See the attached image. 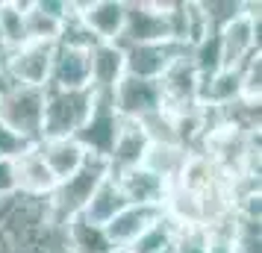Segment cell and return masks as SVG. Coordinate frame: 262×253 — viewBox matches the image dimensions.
Masks as SVG:
<instances>
[{
    "instance_id": "1",
    "label": "cell",
    "mask_w": 262,
    "mask_h": 253,
    "mask_svg": "<svg viewBox=\"0 0 262 253\" xmlns=\"http://www.w3.org/2000/svg\"><path fill=\"white\" fill-rule=\"evenodd\" d=\"M45 91L48 88L18 85L0 77V124H6L15 135H21L30 145L41 142Z\"/></svg>"
},
{
    "instance_id": "2",
    "label": "cell",
    "mask_w": 262,
    "mask_h": 253,
    "mask_svg": "<svg viewBox=\"0 0 262 253\" xmlns=\"http://www.w3.org/2000/svg\"><path fill=\"white\" fill-rule=\"evenodd\" d=\"M106 177H109L106 162L89 156V162H85L83 168L74 171L71 177H65V180L56 182L53 194L45 200V203H48V212H50V221H53V224H68L71 218H80L85 203L92 200L95 189L106 180Z\"/></svg>"
},
{
    "instance_id": "3",
    "label": "cell",
    "mask_w": 262,
    "mask_h": 253,
    "mask_svg": "<svg viewBox=\"0 0 262 253\" xmlns=\"http://www.w3.org/2000/svg\"><path fill=\"white\" fill-rule=\"evenodd\" d=\"M95 103V88L80 91H45V121H41V139H74L85 124Z\"/></svg>"
},
{
    "instance_id": "4",
    "label": "cell",
    "mask_w": 262,
    "mask_h": 253,
    "mask_svg": "<svg viewBox=\"0 0 262 253\" xmlns=\"http://www.w3.org/2000/svg\"><path fill=\"white\" fill-rule=\"evenodd\" d=\"M259 0H242V12L227 21L221 30H218V38H221V59H224L227 71H238L250 56L259 53Z\"/></svg>"
},
{
    "instance_id": "5",
    "label": "cell",
    "mask_w": 262,
    "mask_h": 253,
    "mask_svg": "<svg viewBox=\"0 0 262 253\" xmlns=\"http://www.w3.org/2000/svg\"><path fill=\"white\" fill-rule=\"evenodd\" d=\"M121 127H124V121L118 118V112L112 106V95L109 91H95L92 112H89L85 124L80 127V133L74 139L83 145V150L89 156L106 162L109 150H112V145H115V139L121 133Z\"/></svg>"
},
{
    "instance_id": "6",
    "label": "cell",
    "mask_w": 262,
    "mask_h": 253,
    "mask_svg": "<svg viewBox=\"0 0 262 253\" xmlns=\"http://www.w3.org/2000/svg\"><path fill=\"white\" fill-rule=\"evenodd\" d=\"M112 106H115L121 121L142 124L144 118L162 112L165 100H162V88L156 80H136V77L124 74L121 83L112 88Z\"/></svg>"
},
{
    "instance_id": "7",
    "label": "cell",
    "mask_w": 262,
    "mask_h": 253,
    "mask_svg": "<svg viewBox=\"0 0 262 253\" xmlns=\"http://www.w3.org/2000/svg\"><path fill=\"white\" fill-rule=\"evenodd\" d=\"M53 48L56 44H38L27 41L18 50L3 53V80L33 88H48L50 65H53Z\"/></svg>"
},
{
    "instance_id": "8",
    "label": "cell",
    "mask_w": 262,
    "mask_h": 253,
    "mask_svg": "<svg viewBox=\"0 0 262 253\" xmlns=\"http://www.w3.org/2000/svg\"><path fill=\"white\" fill-rule=\"evenodd\" d=\"M189 48L177 41H159V44H127L124 48V74L136 80H156L171 68V62L180 59Z\"/></svg>"
},
{
    "instance_id": "9",
    "label": "cell",
    "mask_w": 262,
    "mask_h": 253,
    "mask_svg": "<svg viewBox=\"0 0 262 253\" xmlns=\"http://www.w3.org/2000/svg\"><path fill=\"white\" fill-rule=\"evenodd\" d=\"M159 88H162V100H165L168 112L198 109V100H201V77L191 68V62L186 53L180 59L171 62V68L159 77Z\"/></svg>"
},
{
    "instance_id": "10",
    "label": "cell",
    "mask_w": 262,
    "mask_h": 253,
    "mask_svg": "<svg viewBox=\"0 0 262 253\" xmlns=\"http://www.w3.org/2000/svg\"><path fill=\"white\" fill-rule=\"evenodd\" d=\"M74 9L95 41H112V44L121 41L124 0H85V3H74Z\"/></svg>"
},
{
    "instance_id": "11",
    "label": "cell",
    "mask_w": 262,
    "mask_h": 253,
    "mask_svg": "<svg viewBox=\"0 0 262 253\" xmlns=\"http://www.w3.org/2000/svg\"><path fill=\"white\" fill-rule=\"evenodd\" d=\"M115 180H118L121 192H124V197H127L130 206L165 209L168 197H171V192H174V186H171L165 177L154 174V171L144 168V165L127 171V174H121V177H115Z\"/></svg>"
},
{
    "instance_id": "12",
    "label": "cell",
    "mask_w": 262,
    "mask_h": 253,
    "mask_svg": "<svg viewBox=\"0 0 262 253\" xmlns=\"http://www.w3.org/2000/svg\"><path fill=\"white\" fill-rule=\"evenodd\" d=\"M48 88H59V91L92 88L89 85V50L56 44L53 48V65H50Z\"/></svg>"
},
{
    "instance_id": "13",
    "label": "cell",
    "mask_w": 262,
    "mask_h": 253,
    "mask_svg": "<svg viewBox=\"0 0 262 253\" xmlns=\"http://www.w3.org/2000/svg\"><path fill=\"white\" fill-rule=\"evenodd\" d=\"M147 135L139 124H130V121H124V127H121L118 139H115V145L109 150L106 156V171L109 177H121V174H127V171L139 168L147 156Z\"/></svg>"
},
{
    "instance_id": "14",
    "label": "cell",
    "mask_w": 262,
    "mask_h": 253,
    "mask_svg": "<svg viewBox=\"0 0 262 253\" xmlns=\"http://www.w3.org/2000/svg\"><path fill=\"white\" fill-rule=\"evenodd\" d=\"M165 209H150V206H124L118 215L103 227V236L112 244V250H127L144 229L154 224Z\"/></svg>"
},
{
    "instance_id": "15",
    "label": "cell",
    "mask_w": 262,
    "mask_h": 253,
    "mask_svg": "<svg viewBox=\"0 0 262 253\" xmlns=\"http://www.w3.org/2000/svg\"><path fill=\"white\" fill-rule=\"evenodd\" d=\"M124 77V48L112 41H97L89 48V85L95 91H109Z\"/></svg>"
},
{
    "instance_id": "16",
    "label": "cell",
    "mask_w": 262,
    "mask_h": 253,
    "mask_svg": "<svg viewBox=\"0 0 262 253\" xmlns=\"http://www.w3.org/2000/svg\"><path fill=\"white\" fill-rule=\"evenodd\" d=\"M15 165V186H18V194L24 197H33V200H48L53 189H56V177L48 171V165L41 162L36 145L30 147L27 153L12 162Z\"/></svg>"
},
{
    "instance_id": "17",
    "label": "cell",
    "mask_w": 262,
    "mask_h": 253,
    "mask_svg": "<svg viewBox=\"0 0 262 253\" xmlns=\"http://www.w3.org/2000/svg\"><path fill=\"white\" fill-rule=\"evenodd\" d=\"M36 150L41 162L48 165V171L56 177V182L71 177L74 171H80L89 162V153L77 139H41L36 142Z\"/></svg>"
},
{
    "instance_id": "18",
    "label": "cell",
    "mask_w": 262,
    "mask_h": 253,
    "mask_svg": "<svg viewBox=\"0 0 262 253\" xmlns=\"http://www.w3.org/2000/svg\"><path fill=\"white\" fill-rule=\"evenodd\" d=\"M124 206H130V203H127V197H124V192H121L118 180H115V177H106V180L95 189L92 200L85 203V209H83L80 218H83L85 224H92V227H106Z\"/></svg>"
},
{
    "instance_id": "19",
    "label": "cell",
    "mask_w": 262,
    "mask_h": 253,
    "mask_svg": "<svg viewBox=\"0 0 262 253\" xmlns=\"http://www.w3.org/2000/svg\"><path fill=\"white\" fill-rule=\"evenodd\" d=\"M191 68L198 71L201 80H209L218 71H224V59H221V38H218V30H206L194 44H189L186 50Z\"/></svg>"
},
{
    "instance_id": "20",
    "label": "cell",
    "mask_w": 262,
    "mask_h": 253,
    "mask_svg": "<svg viewBox=\"0 0 262 253\" xmlns=\"http://www.w3.org/2000/svg\"><path fill=\"white\" fill-rule=\"evenodd\" d=\"M177 236H180L177 221L168 215V212H162V215L156 218L154 224L127 247V253H162V250H168V247H174Z\"/></svg>"
},
{
    "instance_id": "21",
    "label": "cell",
    "mask_w": 262,
    "mask_h": 253,
    "mask_svg": "<svg viewBox=\"0 0 262 253\" xmlns=\"http://www.w3.org/2000/svg\"><path fill=\"white\" fill-rule=\"evenodd\" d=\"M30 0H0V44L3 53L18 50L27 44V27H24V12Z\"/></svg>"
},
{
    "instance_id": "22",
    "label": "cell",
    "mask_w": 262,
    "mask_h": 253,
    "mask_svg": "<svg viewBox=\"0 0 262 253\" xmlns=\"http://www.w3.org/2000/svg\"><path fill=\"white\" fill-rule=\"evenodd\" d=\"M65 241L71 253H112V244L103 236V227H92L83 218H71L65 224Z\"/></svg>"
},
{
    "instance_id": "23",
    "label": "cell",
    "mask_w": 262,
    "mask_h": 253,
    "mask_svg": "<svg viewBox=\"0 0 262 253\" xmlns=\"http://www.w3.org/2000/svg\"><path fill=\"white\" fill-rule=\"evenodd\" d=\"M189 153L191 150L177 147V145H150L142 165L150 168L154 174H159V177H165V180L174 186L177 177H180V171H183V165H186V159H189Z\"/></svg>"
},
{
    "instance_id": "24",
    "label": "cell",
    "mask_w": 262,
    "mask_h": 253,
    "mask_svg": "<svg viewBox=\"0 0 262 253\" xmlns=\"http://www.w3.org/2000/svg\"><path fill=\"white\" fill-rule=\"evenodd\" d=\"M24 27H27V41H38V44H56L59 41V33H62V21L45 15L36 6V0L27 3Z\"/></svg>"
},
{
    "instance_id": "25",
    "label": "cell",
    "mask_w": 262,
    "mask_h": 253,
    "mask_svg": "<svg viewBox=\"0 0 262 253\" xmlns=\"http://www.w3.org/2000/svg\"><path fill=\"white\" fill-rule=\"evenodd\" d=\"M198 9L206 30H221L227 21H233L242 12V0H201Z\"/></svg>"
},
{
    "instance_id": "26",
    "label": "cell",
    "mask_w": 262,
    "mask_h": 253,
    "mask_svg": "<svg viewBox=\"0 0 262 253\" xmlns=\"http://www.w3.org/2000/svg\"><path fill=\"white\" fill-rule=\"evenodd\" d=\"M238 77H242V100L245 103H259L262 100V53L250 56L238 68Z\"/></svg>"
},
{
    "instance_id": "27",
    "label": "cell",
    "mask_w": 262,
    "mask_h": 253,
    "mask_svg": "<svg viewBox=\"0 0 262 253\" xmlns=\"http://www.w3.org/2000/svg\"><path fill=\"white\" fill-rule=\"evenodd\" d=\"M174 253H206V229L180 227V236L174 241Z\"/></svg>"
},
{
    "instance_id": "28",
    "label": "cell",
    "mask_w": 262,
    "mask_h": 253,
    "mask_svg": "<svg viewBox=\"0 0 262 253\" xmlns=\"http://www.w3.org/2000/svg\"><path fill=\"white\" fill-rule=\"evenodd\" d=\"M30 147H33L30 142H24L21 135H15L6 124H0V159H18Z\"/></svg>"
},
{
    "instance_id": "29",
    "label": "cell",
    "mask_w": 262,
    "mask_h": 253,
    "mask_svg": "<svg viewBox=\"0 0 262 253\" xmlns=\"http://www.w3.org/2000/svg\"><path fill=\"white\" fill-rule=\"evenodd\" d=\"M15 159H0V200L18 194V186H15Z\"/></svg>"
},
{
    "instance_id": "30",
    "label": "cell",
    "mask_w": 262,
    "mask_h": 253,
    "mask_svg": "<svg viewBox=\"0 0 262 253\" xmlns=\"http://www.w3.org/2000/svg\"><path fill=\"white\" fill-rule=\"evenodd\" d=\"M0 77H3V53H0Z\"/></svg>"
},
{
    "instance_id": "31",
    "label": "cell",
    "mask_w": 262,
    "mask_h": 253,
    "mask_svg": "<svg viewBox=\"0 0 262 253\" xmlns=\"http://www.w3.org/2000/svg\"><path fill=\"white\" fill-rule=\"evenodd\" d=\"M162 253H174V247H168V250H162Z\"/></svg>"
},
{
    "instance_id": "32",
    "label": "cell",
    "mask_w": 262,
    "mask_h": 253,
    "mask_svg": "<svg viewBox=\"0 0 262 253\" xmlns=\"http://www.w3.org/2000/svg\"><path fill=\"white\" fill-rule=\"evenodd\" d=\"M0 53H3V44H0Z\"/></svg>"
}]
</instances>
